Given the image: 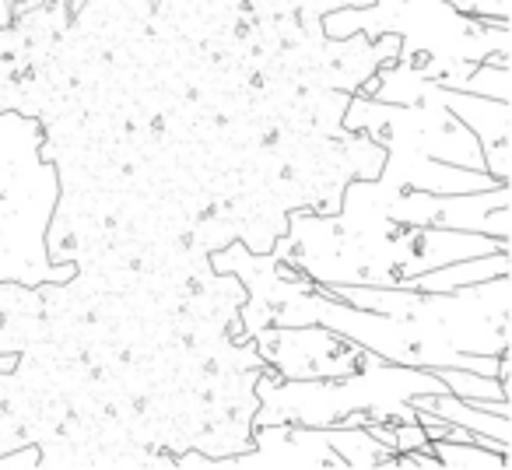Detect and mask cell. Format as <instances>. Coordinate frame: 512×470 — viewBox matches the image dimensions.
<instances>
[{
    "label": "cell",
    "mask_w": 512,
    "mask_h": 470,
    "mask_svg": "<svg viewBox=\"0 0 512 470\" xmlns=\"http://www.w3.org/2000/svg\"><path fill=\"white\" fill-rule=\"evenodd\" d=\"M432 372L442 379V383H446L449 393H456V397L484 400L491 411L509 414L512 393H509V386L498 383L495 376H481V372H467V369H449V365H439V369H432Z\"/></svg>",
    "instance_id": "277c9868"
},
{
    "label": "cell",
    "mask_w": 512,
    "mask_h": 470,
    "mask_svg": "<svg viewBox=\"0 0 512 470\" xmlns=\"http://www.w3.org/2000/svg\"><path fill=\"white\" fill-rule=\"evenodd\" d=\"M407 404L418 407V411L439 414V418L453 421V425H460V428H470V432H477V435H491V439H498V442H512L509 414L477 407V404H470V400L456 397V393H449V390H442V393H414Z\"/></svg>",
    "instance_id": "3957f363"
},
{
    "label": "cell",
    "mask_w": 512,
    "mask_h": 470,
    "mask_svg": "<svg viewBox=\"0 0 512 470\" xmlns=\"http://www.w3.org/2000/svg\"><path fill=\"white\" fill-rule=\"evenodd\" d=\"M439 102L477 137L484 155V169L498 183H509L512 176V109L509 99H488V95L456 92L439 85Z\"/></svg>",
    "instance_id": "7a4b0ae2"
},
{
    "label": "cell",
    "mask_w": 512,
    "mask_h": 470,
    "mask_svg": "<svg viewBox=\"0 0 512 470\" xmlns=\"http://www.w3.org/2000/svg\"><path fill=\"white\" fill-rule=\"evenodd\" d=\"M432 453L439 467L449 470H505L509 456L481 446V442H453V439H432Z\"/></svg>",
    "instance_id": "5b68a950"
},
{
    "label": "cell",
    "mask_w": 512,
    "mask_h": 470,
    "mask_svg": "<svg viewBox=\"0 0 512 470\" xmlns=\"http://www.w3.org/2000/svg\"><path fill=\"white\" fill-rule=\"evenodd\" d=\"M253 351L281 379H337L383 362L372 351L358 348L344 334L320 323L309 327H260L249 334Z\"/></svg>",
    "instance_id": "6da1fadb"
},
{
    "label": "cell",
    "mask_w": 512,
    "mask_h": 470,
    "mask_svg": "<svg viewBox=\"0 0 512 470\" xmlns=\"http://www.w3.org/2000/svg\"><path fill=\"white\" fill-rule=\"evenodd\" d=\"M449 8L477 18H505L509 22V0H442Z\"/></svg>",
    "instance_id": "8992f818"
}]
</instances>
